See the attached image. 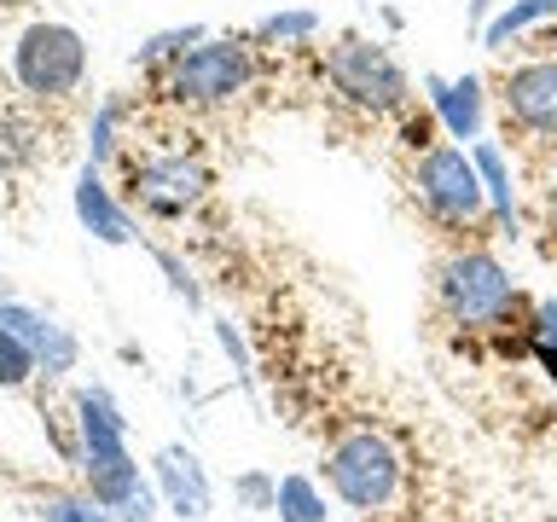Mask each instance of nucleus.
<instances>
[{"label":"nucleus","mask_w":557,"mask_h":522,"mask_svg":"<svg viewBox=\"0 0 557 522\" xmlns=\"http://www.w3.org/2000/svg\"><path fill=\"white\" fill-rule=\"evenodd\" d=\"M151 476H157V494L169 499V511L181 517V522H203L209 517V476H203V459L191 447H157V459H151Z\"/></svg>","instance_id":"9d476101"},{"label":"nucleus","mask_w":557,"mask_h":522,"mask_svg":"<svg viewBox=\"0 0 557 522\" xmlns=\"http://www.w3.org/2000/svg\"><path fill=\"white\" fill-rule=\"evenodd\" d=\"M198 41H209V29L203 24H181V29H157V35H146L139 41V52H134V64L139 70H151V64H174L181 52H191Z\"/></svg>","instance_id":"2eb2a0df"},{"label":"nucleus","mask_w":557,"mask_h":522,"mask_svg":"<svg viewBox=\"0 0 557 522\" xmlns=\"http://www.w3.org/2000/svg\"><path fill=\"white\" fill-rule=\"evenodd\" d=\"M505 116L529 134H557V59H529L505 70Z\"/></svg>","instance_id":"6e6552de"},{"label":"nucleus","mask_w":557,"mask_h":522,"mask_svg":"<svg viewBox=\"0 0 557 522\" xmlns=\"http://www.w3.org/2000/svg\"><path fill=\"white\" fill-rule=\"evenodd\" d=\"M278 522H325V494L308 476H285L278 482Z\"/></svg>","instance_id":"dca6fc26"},{"label":"nucleus","mask_w":557,"mask_h":522,"mask_svg":"<svg viewBox=\"0 0 557 522\" xmlns=\"http://www.w3.org/2000/svg\"><path fill=\"white\" fill-rule=\"evenodd\" d=\"M325 476L348 511H383L400 494V452L389 447V435L377 430H348L337 447L325 452Z\"/></svg>","instance_id":"f03ea898"},{"label":"nucleus","mask_w":557,"mask_h":522,"mask_svg":"<svg viewBox=\"0 0 557 522\" xmlns=\"http://www.w3.org/2000/svg\"><path fill=\"white\" fill-rule=\"evenodd\" d=\"M76 221H82L99 244H128V238H134L128 209H122V203L111 198V186L99 181V163H82V174H76Z\"/></svg>","instance_id":"ddd939ff"},{"label":"nucleus","mask_w":557,"mask_h":522,"mask_svg":"<svg viewBox=\"0 0 557 522\" xmlns=\"http://www.w3.org/2000/svg\"><path fill=\"white\" fill-rule=\"evenodd\" d=\"M476 157V174H482V186H487V203L499 209V221H511V174H505V157H499V146H476L470 151Z\"/></svg>","instance_id":"aec40b11"},{"label":"nucleus","mask_w":557,"mask_h":522,"mask_svg":"<svg viewBox=\"0 0 557 522\" xmlns=\"http://www.w3.org/2000/svg\"><path fill=\"white\" fill-rule=\"evenodd\" d=\"M534 337H540V348H557V302L534 308Z\"/></svg>","instance_id":"393cba45"},{"label":"nucleus","mask_w":557,"mask_h":522,"mask_svg":"<svg viewBox=\"0 0 557 522\" xmlns=\"http://www.w3.org/2000/svg\"><path fill=\"white\" fill-rule=\"evenodd\" d=\"M12 76L29 99H70L87 76V41L82 29L59 24V17H41L12 41Z\"/></svg>","instance_id":"f257e3e1"},{"label":"nucleus","mask_w":557,"mask_h":522,"mask_svg":"<svg viewBox=\"0 0 557 522\" xmlns=\"http://www.w3.org/2000/svg\"><path fill=\"white\" fill-rule=\"evenodd\" d=\"M35 517L41 522H116L94 494H41L35 499Z\"/></svg>","instance_id":"a211bd4d"},{"label":"nucleus","mask_w":557,"mask_h":522,"mask_svg":"<svg viewBox=\"0 0 557 522\" xmlns=\"http://www.w3.org/2000/svg\"><path fill=\"white\" fill-rule=\"evenodd\" d=\"M128 191H134V203L151 209V215H186L191 203H203L209 169L186 151H157V157H139L128 169Z\"/></svg>","instance_id":"0eeeda50"},{"label":"nucleus","mask_w":557,"mask_h":522,"mask_svg":"<svg viewBox=\"0 0 557 522\" xmlns=\"http://www.w3.org/2000/svg\"><path fill=\"white\" fill-rule=\"evenodd\" d=\"M0 325H12L17 337L29 343V355H35V365H41L47 377H64L70 365H76V355H82V343L70 337L59 320H47V313H35V308H24V302H7V308H0Z\"/></svg>","instance_id":"f8f14e48"},{"label":"nucleus","mask_w":557,"mask_h":522,"mask_svg":"<svg viewBox=\"0 0 557 522\" xmlns=\"http://www.w3.org/2000/svg\"><path fill=\"white\" fill-rule=\"evenodd\" d=\"M412 186H418L430 215H442V221H476L487 209V186L476 174V157H465L459 146H430L412 169Z\"/></svg>","instance_id":"423d86ee"},{"label":"nucleus","mask_w":557,"mask_h":522,"mask_svg":"<svg viewBox=\"0 0 557 522\" xmlns=\"http://www.w3.org/2000/svg\"><path fill=\"white\" fill-rule=\"evenodd\" d=\"M157 268H163V273H169V285H174V290H181V296H186V302H191V308H198V302H203V290H198V285H191V273L181 268V256H169V250H157Z\"/></svg>","instance_id":"b1692460"},{"label":"nucleus","mask_w":557,"mask_h":522,"mask_svg":"<svg viewBox=\"0 0 557 522\" xmlns=\"http://www.w3.org/2000/svg\"><path fill=\"white\" fill-rule=\"evenodd\" d=\"M442 302L459 325H499L517 308V285L487 250H465L442 261Z\"/></svg>","instance_id":"39448f33"},{"label":"nucleus","mask_w":557,"mask_h":522,"mask_svg":"<svg viewBox=\"0 0 557 522\" xmlns=\"http://www.w3.org/2000/svg\"><path fill=\"white\" fill-rule=\"evenodd\" d=\"M325 76L337 82L343 99H355L360 111H372V116H389L407 104V70L395 64L389 47L366 41V35H343V41L325 52Z\"/></svg>","instance_id":"7ed1b4c3"},{"label":"nucleus","mask_w":557,"mask_h":522,"mask_svg":"<svg viewBox=\"0 0 557 522\" xmlns=\"http://www.w3.org/2000/svg\"><path fill=\"white\" fill-rule=\"evenodd\" d=\"M540 17H557V0H511L494 24L482 29V47H505L517 29H529V24H540Z\"/></svg>","instance_id":"f3484780"},{"label":"nucleus","mask_w":557,"mask_h":522,"mask_svg":"<svg viewBox=\"0 0 557 522\" xmlns=\"http://www.w3.org/2000/svg\"><path fill=\"white\" fill-rule=\"evenodd\" d=\"M250 76H256V52L226 35V41H198L191 52H181L163 76V94L174 104H226L250 87Z\"/></svg>","instance_id":"20e7f679"},{"label":"nucleus","mask_w":557,"mask_h":522,"mask_svg":"<svg viewBox=\"0 0 557 522\" xmlns=\"http://www.w3.org/2000/svg\"><path fill=\"white\" fill-rule=\"evenodd\" d=\"M424 87H430V111L442 116V128L453 139H476L482 134V82L476 76H459V82L424 76Z\"/></svg>","instance_id":"4468645a"},{"label":"nucleus","mask_w":557,"mask_h":522,"mask_svg":"<svg viewBox=\"0 0 557 522\" xmlns=\"http://www.w3.org/2000/svg\"><path fill=\"white\" fill-rule=\"evenodd\" d=\"M320 35V12H273L256 24V41H308Z\"/></svg>","instance_id":"412c9836"},{"label":"nucleus","mask_w":557,"mask_h":522,"mask_svg":"<svg viewBox=\"0 0 557 522\" xmlns=\"http://www.w3.org/2000/svg\"><path fill=\"white\" fill-rule=\"evenodd\" d=\"M87 470V494H94L116 522H151L157 517V487L139 476V464L122 452V459H94Z\"/></svg>","instance_id":"1a4fd4ad"},{"label":"nucleus","mask_w":557,"mask_h":522,"mask_svg":"<svg viewBox=\"0 0 557 522\" xmlns=\"http://www.w3.org/2000/svg\"><path fill=\"white\" fill-rule=\"evenodd\" d=\"M116 116H122V104L116 99H104L99 104V116H94V134H87V163H104V157H111V146H116Z\"/></svg>","instance_id":"5701e85b"},{"label":"nucleus","mask_w":557,"mask_h":522,"mask_svg":"<svg viewBox=\"0 0 557 522\" xmlns=\"http://www.w3.org/2000/svg\"><path fill=\"white\" fill-rule=\"evenodd\" d=\"M233 494L250 505V511H273V505H278V482L268 476V470H244V476L233 482Z\"/></svg>","instance_id":"4be33fe9"},{"label":"nucleus","mask_w":557,"mask_h":522,"mask_svg":"<svg viewBox=\"0 0 557 522\" xmlns=\"http://www.w3.org/2000/svg\"><path fill=\"white\" fill-rule=\"evenodd\" d=\"M546 215H552V226H557V186L546 191Z\"/></svg>","instance_id":"a878e982"},{"label":"nucleus","mask_w":557,"mask_h":522,"mask_svg":"<svg viewBox=\"0 0 557 522\" xmlns=\"http://www.w3.org/2000/svg\"><path fill=\"white\" fill-rule=\"evenodd\" d=\"M76 442H82V464L122 459L128 452V424H122L111 389H99V383L76 389Z\"/></svg>","instance_id":"9b49d317"},{"label":"nucleus","mask_w":557,"mask_h":522,"mask_svg":"<svg viewBox=\"0 0 557 522\" xmlns=\"http://www.w3.org/2000/svg\"><path fill=\"white\" fill-rule=\"evenodd\" d=\"M12 302V285H7V273H0V308H7Z\"/></svg>","instance_id":"bb28decb"},{"label":"nucleus","mask_w":557,"mask_h":522,"mask_svg":"<svg viewBox=\"0 0 557 522\" xmlns=\"http://www.w3.org/2000/svg\"><path fill=\"white\" fill-rule=\"evenodd\" d=\"M41 372L35 365V355H29V343L17 337L12 325H0V389H24V383Z\"/></svg>","instance_id":"6ab92c4d"}]
</instances>
